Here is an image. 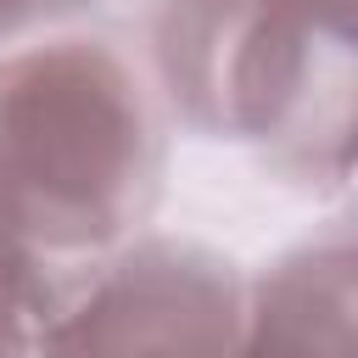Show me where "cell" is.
<instances>
[{
  "mask_svg": "<svg viewBox=\"0 0 358 358\" xmlns=\"http://www.w3.org/2000/svg\"><path fill=\"white\" fill-rule=\"evenodd\" d=\"M162 168L168 117L129 50L95 34L0 50V274L34 324L140 235Z\"/></svg>",
  "mask_w": 358,
  "mask_h": 358,
  "instance_id": "cell-1",
  "label": "cell"
},
{
  "mask_svg": "<svg viewBox=\"0 0 358 358\" xmlns=\"http://www.w3.org/2000/svg\"><path fill=\"white\" fill-rule=\"evenodd\" d=\"M151 62L168 112L213 140L263 145L285 173L352 168V39L274 0H157Z\"/></svg>",
  "mask_w": 358,
  "mask_h": 358,
  "instance_id": "cell-2",
  "label": "cell"
},
{
  "mask_svg": "<svg viewBox=\"0 0 358 358\" xmlns=\"http://www.w3.org/2000/svg\"><path fill=\"white\" fill-rule=\"evenodd\" d=\"M246 280L201 241L134 235L34 330L28 358H229Z\"/></svg>",
  "mask_w": 358,
  "mask_h": 358,
  "instance_id": "cell-3",
  "label": "cell"
},
{
  "mask_svg": "<svg viewBox=\"0 0 358 358\" xmlns=\"http://www.w3.org/2000/svg\"><path fill=\"white\" fill-rule=\"evenodd\" d=\"M352 229L336 218L324 235L280 252L257 280H246L241 336L229 358H352V313H358V280H352Z\"/></svg>",
  "mask_w": 358,
  "mask_h": 358,
  "instance_id": "cell-4",
  "label": "cell"
},
{
  "mask_svg": "<svg viewBox=\"0 0 358 358\" xmlns=\"http://www.w3.org/2000/svg\"><path fill=\"white\" fill-rule=\"evenodd\" d=\"M274 6L319 22L324 34H347V39H352V0H274Z\"/></svg>",
  "mask_w": 358,
  "mask_h": 358,
  "instance_id": "cell-5",
  "label": "cell"
},
{
  "mask_svg": "<svg viewBox=\"0 0 358 358\" xmlns=\"http://www.w3.org/2000/svg\"><path fill=\"white\" fill-rule=\"evenodd\" d=\"M28 330H34V319L22 313V302H17L11 280L0 274V358H11V352L28 341Z\"/></svg>",
  "mask_w": 358,
  "mask_h": 358,
  "instance_id": "cell-6",
  "label": "cell"
},
{
  "mask_svg": "<svg viewBox=\"0 0 358 358\" xmlns=\"http://www.w3.org/2000/svg\"><path fill=\"white\" fill-rule=\"evenodd\" d=\"M11 358H28V341H22V347H17V352H11Z\"/></svg>",
  "mask_w": 358,
  "mask_h": 358,
  "instance_id": "cell-7",
  "label": "cell"
}]
</instances>
